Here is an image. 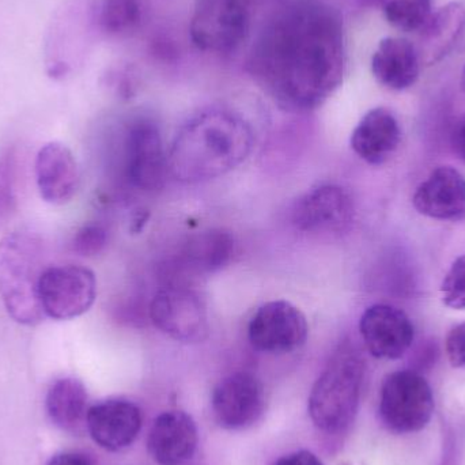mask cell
I'll return each instance as SVG.
<instances>
[{"instance_id":"obj_2","label":"cell","mask_w":465,"mask_h":465,"mask_svg":"<svg viewBox=\"0 0 465 465\" xmlns=\"http://www.w3.org/2000/svg\"><path fill=\"white\" fill-rule=\"evenodd\" d=\"M251 123L226 106H209L180 127L168 153L169 172L185 184H198L237 169L253 149Z\"/></svg>"},{"instance_id":"obj_18","label":"cell","mask_w":465,"mask_h":465,"mask_svg":"<svg viewBox=\"0 0 465 465\" xmlns=\"http://www.w3.org/2000/svg\"><path fill=\"white\" fill-rule=\"evenodd\" d=\"M401 141V125L395 114L387 108H374L360 120L350 143L361 160L382 165L395 154Z\"/></svg>"},{"instance_id":"obj_22","label":"cell","mask_w":465,"mask_h":465,"mask_svg":"<svg viewBox=\"0 0 465 465\" xmlns=\"http://www.w3.org/2000/svg\"><path fill=\"white\" fill-rule=\"evenodd\" d=\"M89 395L84 382L74 377H62L49 387L45 410L54 426L71 434L86 431Z\"/></svg>"},{"instance_id":"obj_26","label":"cell","mask_w":465,"mask_h":465,"mask_svg":"<svg viewBox=\"0 0 465 465\" xmlns=\"http://www.w3.org/2000/svg\"><path fill=\"white\" fill-rule=\"evenodd\" d=\"M109 242V232L103 223H89L76 231L71 246L82 257H93L104 252Z\"/></svg>"},{"instance_id":"obj_10","label":"cell","mask_w":465,"mask_h":465,"mask_svg":"<svg viewBox=\"0 0 465 465\" xmlns=\"http://www.w3.org/2000/svg\"><path fill=\"white\" fill-rule=\"evenodd\" d=\"M308 319L289 301L262 303L248 325V339L256 351L264 354H290L308 341Z\"/></svg>"},{"instance_id":"obj_32","label":"cell","mask_w":465,"mask_h":465,"mask_svg":"<svg viewBox=\"0 0 465 465\" xmlns=\"http://www.w3.org/2000/svg\"><path fill=\"white\" fill-rule=\"evenodd\" d=\"M461 89H463V92L465 93V64L463 68V74H461Z\"/></svg>"},{"instance_id":"obj_1","label":"cell","mask_w":465,"mask_h":465,"mask_svg":"<svg viewBox=\"0 0 465 465\" xmlns=\"http://www.w3.org/2000/svg\"><path fill=\"white\" fill-rule=\"evenodd\" d=\"M346 32L324 0H286L257 33L246 71L278 106L309 114L327 103L346 74Z\"/></svg>"},{"instance_id":"obj_16","label":"cell","mask_w":465,"mask_h":465,"mask_svg":"<svg viewBox=\"0 0 465 465\" xmlns=\"http://www.w3.org/2000/svg\"><path fill=\"white\" fill-rule=\"evenodd\" d=\"M415 209L439 221H465V177L452 166H440L417 188Z\"/></svg>"},{"instance_id":"obj_14","label":"cell","mask_w":465,"mask_h":465,"mask_svg":"<svg viewBox=\"0 0 465 465\" xmlns=\"http://www.w3.org/2000/svg\"><path fill=\"white\" fill-rule=\"evenodd\" d=\"M142 429V412L124 399H108L90 407L86 431L93 441L109 452H120L134 444Z\"/></svg>"},{"instance_id":"obj_17","label":"cell","mask_w":465,"mask_h":465,"mask_svg":"<svg viewBox=\"0 0 465 465\" xmlns=\"http://www.w3.org/2000/svg\"><path fill=\"white\" fill-rule=\"evenodd\" d=\"M198 440V428L187 412L168 411L153 423L147 450L157 464L180 465L193 458Z\"/></svg>"},{"instance_id":"obj_12","label":"cell","mask_w":465,"mask_h":465,"mask_svg":"<svg viewBox=\"0 0 465 465\" xmlns=\"http://www.w3.org/2000/svg\"><path fill=\"white\" fill-rule=\"evenodd\" d=\"M212 406L221 428L245 430L259 422L264 414V388L253 374H231L215 387Z\"/></svg>"},{"instance_id":"obj_23","label":"cell","mask_w":465,"mask_h":465,"mask_svg":"<svg viewBox=\"0 0 465 465\" xmlns=\"http://www.w3.org/2000/svg\"><path fill=\"white\" fill-rule=\"evenodd\" d=\"M143 21L142 0H101L97 22L111 37H127L139 29Z\"/></svg>"},{"instance_id":"obj_25","label":"cell","mask_w":465,"mask_h":465,"mask_svg":"<svg viewBox=\"0 0 465 465\" xmlns=\"http://www.w3.org/2000/svg\"><path fill=\"white\" fill-rule=\"evenodd\" d=\"M18 187V153L14 146L0 147V229L13 217Z\"/></svg>"},{"instance_id":"obj_13","label":"cell","mask_w":465,"mask_h":465,"mask_svg":"<svg viewBox=\"0 0 465 465\" xmlns=\"http://www.w3.org/2000/svg\"><path fill=\"white\" fill-rule=\"evenodd\" d=\"M360 332L368 351L379 360L403 357L415 336L410 317L401 309L387 303H376L363 312Z\"/></svg>"},{"instance_id":"obj_4","label":"cell","mask_w":465,"mask_h":465,"mask_svg":"<svg viewBox=\"0 0 465 465\" xmlns=\"http://www.w3.org/2000/svg\"><path fill=\"white\" fill-rule=\"evenodd\" d=\"M365 362L352 344L343 343L331 357L309 396V415L319 430H346L360 406Z\"/></svg>"},{"instance_id":"obj_9","label":"cell","mask_w":465,"mask_h":465,"mask_svg":"<svg viewBox=\"0 0 465 465\" xmlns=\"http://www.w3.org/2000/svg\"><path fill=\"white\" fill-rule=\"evenodd\" d=\"M150 319L161 332L182 343H201L209 336L206 303L195 290L184 284L161 289L150 303Z\"/></svg>"},{"instance_id":"obj_30","label":"cell","mask_w":465,"mask_h":465,"mask_svg":"<svg viewBox=\"0 0 465 465\" xmlns=\"http://www.w3.org/2000/svg\"><path fill=\"white\" fill-rule=\"evenodd\" d=\"M450 142H452L453 152L458 155L459 160L465 163V116L456 123Z\"/></svg>"},{"instance_id":"obj_3","label":"cell","mask_w":465,"mask_h":465,"mask_svg":"<svg viewBox=\"0 0 465 465\" xmlns=\"http://www.w3.org/2000/svg\"><path fill=\"white\" fill-rule=\"evenodd\" d=\"M45 268L43 241L37 235L13 232L0 240V300L18 324L33 327L45 319L38 301Z\"/></svg>"},{"instance_id":"obj_6","label":"cell","mask_w":465,"mask_h":465,"mask_svg":"<svg viewBox=\"0 0 465 465\" xmlns=\"http://www.w3.org/2000/svg\"><path fill=\"white\" fill-rule=\"evenodd\" d=\"M119 157L120 172L128 185L147 193L163 187L169 172L168 153L153 117L136 114L125 122Z\"/></svg>"},{"instance_id":"obj_21","label":"cell","mask_w":465,"mask_h":465,"mask_svg":"<svg viewBox=\"0 0 465 465\" xmlns=\"http://www.w3.org/2000/svg\"><path fill=\"white\" fill-rule=\"evenodd\" d=\"M235 253V240L223 229H209L188 238L179 254V268L191 275H207L225 268Z\"/></svg>"},{"instance_id":"obj_7","label":"cell","mask_w":465,"mask_h":465,"mask_svg":"<svg viewBox=\"0 0 465 465\" xmlns=\"http://www.w3.org/2000/svg\"><path fill=\"white\" fill-rule=\"evenodd\" d=\"M433 414V391L420 374L399 371L387 376L380 395V415L390 430L417 433L429 425Z\"/></svg>"},{"instance_id":"obj_5","label":"cell","mask_w":465,"mask_h":465,"mask_svg":"<svg viewBox=\"0 0 465 465\" xmlns=\"http://www.w3.org/2000/svg\"><path fill=\"white\" fill-rule=\"evenodd\" d=\"M252 22V0H196L188 32L198 51L228 56L248 41Z\"/></svg>"},{"instance_id":"obj_11","label":"cell","mask_w":465,"mask_h":465,"mask_svg":"<svg viewBox=\"0 0 465 465\" xmlns=\"http://www.w3.org/2000/svg\"><path fill=\"white\" fill-rule=\"evenodd\" d=\"M355 206L344 188L324 184L306 193L292 207V225L311 234H341L351 228Z\"/></svg>"},{"instance_id":"obj_27","label":"cell","mask_w":465,"mask_h":465,"mask_svg":"<svg viewBox=\"0 0 465 465\" xmlns=\"http://www.w3.org/2000/svg\"><path fill=\"white\" fill-rule=\"evenodd\" d=\"M442 301L452 309H465V253L455 260L441 284Z\"/></svg>"},{"instance_id":"obj_8","label":"cell","mask_w":465,"mask_h":465,"mask_svg":"<svg viewBox=\"0 0 465 465\" xmlns=\"http://www.w3.org/2000/svg\"><path fill=\"white\" fill-rule=\"evenodd\" d=\"M97 300V278L90 268L75 264L51 265L44 270L38 301L44 317L68 322L92 309Z\"/></svg>"},{"instance_id":"obj_15","label":"cell","mask_w":465,"mask_h":465,"mask_svg":"<svg viewBox=\"0 0 465 465\" xmlns=\"http://www.w3.org/2000/svg\"><path fill=\"white\" fill-rule=\"evenodd\" d=\"M35 176L41 199L54 206L73 201L81 183L76 158L59 142L40 147L35 160Z\"/></svg>"},{"instance_id":"obj_24","label":"cell","mask_w":465,"mask_h":465,"mask_svg":"<svg viewBox=\"0 0 465 465\" xmlns=\"http://www.w3.org/2000/svg\"><path fill=\"white\" fill-rule=\"evenodd\" d=\"M385 19L401 32H420L431 16V0H379Z\"/></svg>"},{"instance_id":"obj_28","label":"cell","mask_w":465,"mask_h":465,"mask_svg":"<svg viewBox=\"0 0 465 465\" xmlns=\"http://www.w3.org/2000/svg\"><path fill=\"white\" fill-rule=\"evenodd\" d=\"M448 360L455 368H465V322L456 325L445 341Z\"/></svg>"},{"instance_id":"obj_20","label":"cell","mask_w":465,"mask_h":465,"mask_svg":"<svg viewBox=\"0 0 465 465\" xmlns=\"http://www.w3.org/2000/svg\"><path fill=\"white\" fill-rule=\"evenodd\" d=\"M464 33L465 7L460 3H450L431 14L420 30L417 51L420 63L433 65L441 62L455 49Z\"/></svg>"},{"instance_id":"obj_19","label":"cell","mask_w":465,"mask_h":465,"mask_svg":"<svg viewBox=\"0 0 465 465\" xmlns=\"http://www.w3.org/2000/svg\"><path fill=\"white\" fill-rule=\"evenodd\" d=\"M371 73L381 86L395 92L409 89L420 78L417 46L403 37H385L371 56Z\"/></svg>"},{"instance_id":"obj_29","label":"cell","mask_w":465,"mask_h":465,"mask_svg":"<svg viewBox=\"0 0 465 465\" xmlns=\"http://www.w3.org/2000/svg\"><path fill=\"white\" fill-rule=\"evenodd\" d=\"M275 465H324L322 461L308 450H300V452L290 453L279 459Z\"/></svg>"},{"instance_id":"obj_31","label":"cell","mask_w":465,"mask_h":465,"mask_svg":"<svg viewBox=\"0 0 465 465\" xmlns=\"http://www.w3.org/2000/svg\"><path fill=\"white\" fill-rule=\"evenodd\" d=\"M46 465H92L89 459L74 452H62L52 456Z\"/></svg>"}]
</instances>
